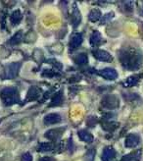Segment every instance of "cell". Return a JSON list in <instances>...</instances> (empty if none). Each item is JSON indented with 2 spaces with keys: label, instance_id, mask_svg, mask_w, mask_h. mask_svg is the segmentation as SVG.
Listing matches in <instances>:
<instances>
[{
  "label": "cell",
  "instance_id": "1",
  "mask_svg": "<svg viewBox=\"0 0 143 161\" xmlns=\"http://www.w3.org/2000/svg\"><path fill=\"white\" fill-rule=\"evenodd\" d=\"M120 61L122 65L128 70H138L143 62L141 52L133 47L123 48L120 51Z\"/></svg>",
  "mask_w": 143,
  "mask_h": 161
},
{
  "label": "cell",
  "instance_id": "2",
  "mask_svg": "<svg viewBox=\"0 0 143 161\" xmlns=\"http://www.w3.org/2000/svg\"><path fill=\"white\" fill-rule=\"evenodd\" d=\"M1 98L6 106H10L20 101V95L16 87H5L1 92Z\"/></svg>",
  "mask_w": 143,
  "mask_h": 161
},
{
  "label": "cell",
  "instance_id": "3",
  "mask_svg": "<svg viewBox=\"0 0 143 161\" xmlns=\"http://www.w3.org/2000/svg\"><path fill=\"white\" fill-rule=\"evenodd\" d=\"M102 106L107 109H116L119 106V98L115 95H106L101 101Z\"/></svg>",
  "mask_w": 143,
  "mask_h": 161
},
{
  "label": "cell",
  "instance_id": "4",
  "mask_svg": "<svg viewBox=\"0 0 143 161\" xmlns=\"http://www.w3.org/2000/svg\"><path fill=\"white\" fill-rule=\"evenodd\" d=\"M98 75H100L101 77L109 80H114L118 78L117 71L113 68H105L103 70H100L98 71Z\"/></svg>",
  "mask_w": 143,
  "mask_h": 161
},
{
  "label": "cell",
  "instance_id": "5",
  "mask_svg": "<svg viewBox=\"0 0 143 161\" xmlns=\"http://www.w3.org/2000/svg\"><path fill=\"white\" fill-rule=\"evenodd\" d=\"M92 54L94 55V57L96 58L97 60L99 61H103V62H111L113 60V57L112 55L110 53H108L107 51H104V50H93Z\"/></svg>",
  "mask_w": 143,
  "mask_h": 161
},
{
  "label": "cell",
  "instance_id": "6",
  "mask_svg": "<svg viewBox=\"0 0 143 161\" xmlns=\"http://www.w3.org/2000/svg\"><path fill=\"white\" fill-rule=\"evenodd\" d=\"M139 142H140V136H137V135L131 134V135L126 136L124 146H125V147H128V148H133V147H137L139 144Z\"/></svg>",
  "mask_w": 143,
  "mask_h": 161
},
{
  "label": "cell",
  "instance_id": "7",
  "mask_svg": "<svg viewBox=\"0 0 143 161\" xmlns=\"http://www.w3.org/2000/svg\"><path fill=\"white\" fill-rule=\"evenodd\" d=\"M82 40H83V38H82V34H78V33L75 34L73 36H72L70 44H69L70 50L73 51V50L77 49V48L82 43Z\"/></svg>",
  "mask_w": 143,
  "mask_h": 161
},
{
  "label": "cell",
  "instance_id": "8",
  "mask_svg": "<svg viewBox=\"0 0 143 161\" xmlns=\"http://www.w3.org/2000/svg\"><path fill=\"white\" fill-rule=\"evenodd\" d=\"M21 64L20 63H12L7 67V77L13 79L18 75V72L20 70Z\"/></svg>",
  "mask_w": 143,
  "mask_h": 161
},
{
  "label": "cell",
  "instance_id": "9",
  "mask_svg": "<svg viewBox=\"0 0 143 161\" xmlns=\"http://www.w3.org/2000/svg\"><path fill=\"white\" fill-rule=\"evenodd\" d=\"M62 117L57 114V113H51L48 114L44 117V123L46 125H53V124H57L59 122H61Z\"/></svg>",
  "mask_w": 143,
  "mask_h": 161
},
{
  "label": "cell",
  "instance_id": "10",
  "mask_svg": "<svg viewBox=\"0 0 143 161\" xmlns=\"http://www.w3.org/2000/svg\"><path fill=\"white\" fill-rule=\"evenodd\" d=\"M41 93V91L39 90L36 86H31L27 94V101H31V100H35L39 97V95Z\"/></svg>",
  "mask_w": 143,
  "mask_h": 161
},
{
  "label": "cell",
  "instance_id": "11",
  "mask_svg": "<svg viewBox=\"0 0 143 161\" xmlns=\"http://www.w3.org/2000/svg\"><path fill=\"white\" fill-rule=\"evenodd\" d=\"M64 130L65 129H55V130H50L45 133V136L51 141H57L61 136L62 133L64 132Z\"/></svg>",
  "mask_w": 143,
  "mask_h": 161
},
{
  "label": "cell",
  "instance_id": "12",
  "mask_svg": "<svg viewBox=\"0 0 143 161\" xmlns=\"http://www.w3.org/2000/svg\"><path fill=\"white\" fill-rule=\"evenodd\" d=\"M82 22V15H81V12L77 8V5L75 4L74 5V10H73V13H72V23H73L74 25V28H77L79 23Z\"/></svg>",
  "mask_w": 143,
  "mask_h": 161
},
{
  "label": "cell",
  "instance_id": "13",
  "mask_svg": "<svg viewBox=\"0 0 143 161\" xmlns=\"http://www.w3.org/2000/svg\"><path fill=\"white\" fill-rule=\"evenodd\" d=\"M116 156V151L113 147H106L103 151V154H102V160L103 161H111L114 157Z\"/></svg>",
  "mask_w": 143,
  "mask_h": 161
},
{
  "label": "cell",
  "instance_id": "14",
  "mask_svg": "<svg viewBox=\"0 0 143 161\" xmlns=\"http://www.w3.org/2000/svg\"><path fill=\"white\" fill-rule=\"evenodd\" d=\"M140 157H141V151L137 150V151L131 152L130 154L124 155L121 161H139Z\"/></svg>",
  "mask_w": 143,
  "mask_h": 161
},
{
  "label": "cell",
  "instance_id": "15",
  "mask_svg": "<svg viewBox=\"0 0 143 161\" xmlns=\"http://www.w3.org/2000/svg\"><path fill=\"white\" fill-rule=\"evenodd\" d=\"M141 77H142V75H134V76H131V77L126 79V80L124 83V86H126V87H130V86H135L139 82V79Z\"/></svg>",
  "mask_w": 143,
  "mask_h": 161
},
{
  "label": "cell",
  "instance_id": "16",
  "mask_svg": "<svg viewBox=\"0 0 143 161\" xmlns=\"http://www.w3.org/2000/svg\"><path fill=\"white\" fill-rule=\"evenodd\" d=\"M77 135L79 136V139H81L82 141H83V142H85L90 143V142H93V136H92V135L90 133H88L87 131H85V130L79 131L77 133Z\"/></svg>",
  "mask_w": 143,
  "mask_h": 161
},
{
  "label": "cell",
  "instance_id": "17",
  "mask_svg": "<svg viewBox=\"0 0 143 161\" xmlns=\"http://www.w3.org/2000/svg\"><path fill=\"white\" fill-rule=\"evenodd\" d=\"M102 42V36H101V34L99 33L98 31H93V34L91 35L90 36V43L91 45L93 46H96L98 44H100Z\"/></svg>",
  "mask_w": 143,
  "mask_h": 161
},
{
  "label": "cell",
  "instance_id": "18",
  "mask_svg": "<svg viewBox=\"0 0 143 161\" xmlns=\"http://www.w3.org/2000/svg\"><path fill=\"white\" fill-rule=\"evenodd\" d=\"M23 37H24V35H23V31H18L17 34H16L15 36H13L10 39V44L12 45H16V44H19L22 42V40H23Z\"/></svg>",
  "mask_w": 143,
  "mask_h": 161
},
{
  "label": "cell",
  "instance_id": "19",
  "mask_svg": "<svg viewBox=\"0 0 143 161\" xmlns=\"http://www.w3.org/2000/svg\"><path fill=\"white\" fill-rule=\"evenodd\" d=\"M53 147H54V146L51 142H41V143H39L37 149L40 152H46V151H51L53 149Z\"/></svg>",
  "mask_w": 143,
  "mask_h": 161
},
{
  "label": "cell",
  "instance_id": "20",
  "mask_svg": "<svg viewBox=\"0 0 143 161\" xmlns=\"http://www.w3.org/2000/svg\"><path fill=\"white\" fill-rule=\"evenodd\" d=\"M63 101V92H59L55 94V96L53 97V99L51 100V103H50V106H57V105H60Z\"/></svg>",
  "mask_w": 143,
  "mask_h": 161
},
{
  "label": "cell",
  "instance_id": "21",
  "mask_svg": "<svg viewBox=\"0 0 143 161\" xmlns=\"http://www.w3.org/2000/svg\"><path fill=\"white\" fill-rule=\"evenodd\" d=\"M101 18V12L98 9H93L90 11L89 15H88V19L91 22H97L99 19Z\"/></svg>",
  "mask_w": 143,
  "mask_h": 161
},
{
  "label": "cell",
  "instance_id": "22",
  "mask_svg": "<svg viewBox=\"0 0 143 161\" xmlns=\"http://www.w3.org/2000/svg\"><path fill=\"white\" fill-rule=\"evenodd\" d=\"M11 22L12 24H14V25H18V24L22 21V14L19 10H16L12 13L11 15Z\"/></svg>",
  "mask_w": 143,
  "mask_h": 161
},
{
  "label": "cell",
  "instance_id": "23",
  "mask_svg": "<svg viewBox=\"0 0 143 161\" xmlns=\"http://www.w3.org/2000/svg\"><path fill=\"white\" fill-rule=\"evenodd\" d=\"M75 61L78 65H84V64H86L87 61H88V58H87V55L85 53H81L77 56Z\"/></svg>",
  "mask_w": 143,
  "mask_h": 161
},
{
  "label": "cell",
  "instance_id": "24",
  "mask_svg": "<svg viewBox=\"0 0 143 161\" xmlns=\"http://www.w3.org/2000/svg\"><path fill=\"white\" fill-rule=\"evenodd\" d=\"M113 17H114V13H108V14H106V15H104V17H102V20H101V24H105V23H107V22H109V21H111L113 19Z\"/></svg>",
  "mask_w": 143,
  "mask_h": 161
},
{
  "label": "cell",
  "instance_id": "25",
  "mask_svg": "<svg viewBox=\"0 0 143 161\" xmlns=\"http://www.w3.org/2000/svg\"><path fill=\"white\" fill-rule=\"evenodd\" d=\"M94 156H95V149H90L86 154V160L87 161H93Z\"/></svg>",
  "mask_w": 143,
  "mask_h": 161
},
{
  "label": "cell",
  "instance_id": "26",
  "mask_svg": "<svg viewBox=\"0 0 143 161\" xmlns=\"http://www.w3.org/2000/svg\"><path fill=\"white\" fill-rule=\"evenodd\" d=\"M22 161H33V156L29 153H25L22 156Z\"/></svg>",
  "mask_w": 143,
  "mask_h": 161
},
{
  "label": "cell",
  "instance_id": "27",
  "mask_svg": "<svg viewBox=\"0 0 143 161\" xmlns=\"http://www.w3.org/2000/svg\"><path fill=\"white\" fill-rule=\"evenodd\" d=\"M68 149L70 150V152H73L74 150V144H73V140H72V138H70L69 140V147Z\"/></svg>",
  "mask_w": 143,
  "mask_h": 161
},
{
  "label": "cell",
  "instance_id": "28",
  "mask_svg": "<svg viewBox=\"0 0 143 161\" xmlns=\"http://www.w3.org/2000/svg\"><path fill=\"white\" fill-rule=\"evenodd\" d=\"M39 161H55V160L51 157H42L41 159H39Z\"/></svg>",
  "mask_w": 143,
  "mask_h": 161
}]
</instances>
